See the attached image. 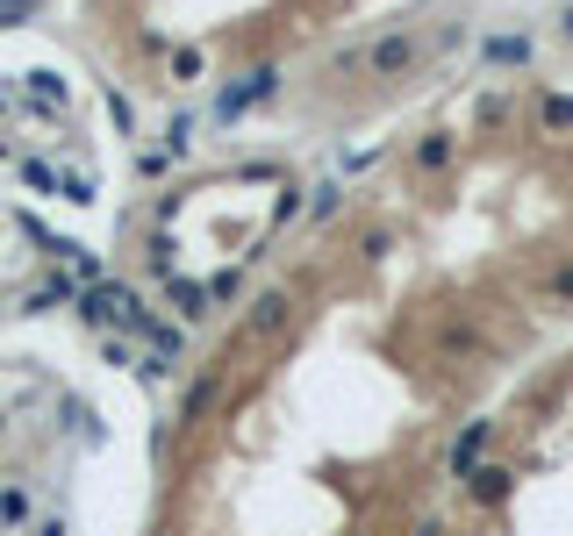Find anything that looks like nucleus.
<instances>
[{
    "label": "nucleus",
    "mask_w": 573,
    "mask_h": 536,
    "mask_svg": "<svg viewBox=\"0 0 573 536\" xmlns=\"http://www.w3.org/2000/svg\"><path fill=\"white\" fill-rule=\"evenodd\" d=\"M409 57H416V36H381L366 65L381 72V80H395V72H409Z\"/></svg>",
    "instance_id": "nucleus-1"
},
{
    "label": "nucleus",
    "mask_w": 573,
    "mask_h": 536,
    "mask_svg": "<svg viewBox=\"0 0 573 536\" xmlns=\"http://www.w3.org/2000/svg\"><path fill=\"white\" fill-rule=\"evenodd\" d=\"M523 51H531V43H523V36H502V43H488V57H494V65H517Z\"/></svg>",
    "instance_id": "nucleus-5"
},
{
    "label": "nucleus",
    "mask_w": 573,
    "mask_h": 536,
    "mask_svg": "<svg viewBox=\"0 0 573 536\" xmlns=\"http://www.w3.org/2000/svg\"><path fill=\"white\" fill-rule=\"evenodd\" d=\"M416 536H445V523H424V529H416Z\"/></svg>",
    "instance_id": "nucleus-6"
},
{
    "label": "nucleus",
    "mask_w": 573,
    "mask_h": 536,
    "mask_svg": "<svg viewBox=\"0 0 573 536\" xmlns=\"http://www.w3.org/2000/svg\"><path fill=\"white\" fill-rule=\"evenodd\" d=\"M445 158H451V144H445V136H430V144H416V158H409V165H416V172H437Z\"/></svg>",
    "instance_id": "nucleus-4"
},
{
    "label": "nucleus",
    "mask_w": 573,
    "mask_h": 536,
    "mask_svg": "<svg viewBox=\"0 0 573 536\" xmlns=\"http://www.w3.org/2000/svg\"><path fill=\"white\" fill-rule=\"evenodd\" d=\"M466 486H473V501H502V494H509V472H502V465H488V472H473Z\"/></svg>",
    "instance_id": "nucleus-3"
},
{
    "label": "nucleus",
    "mask_w": 573,
    "mask_h": 536,
    "mask_svg": "<svg viewBox=\"0 0 573 536\" xmlns=\"http://www.w3.org/2000/svg\"><path fill=\"white\" fill-rule=\"evenodd\" d=\"M286 308H294L286 294H259V308H251V336H273L280 322H286Z\"/></svg>",
    "instance_id": "nucleus-2"
}]
</instances>
